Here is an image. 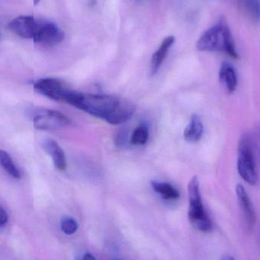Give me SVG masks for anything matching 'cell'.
I'll use <instances>...</instances> for the list:
<instances>
[{"label": "cell", "instance_id": "cb8c5ba5", "mask_svg": "<svg viewBox=\"0 0 260 260\" xmlns=\"http://www.w3.org/2000/svg\"><path fill=\"white\" fill-rule=\"evenodd\" d=\"M116 260H119V259H116Z\"/></svg>", "mask_w": 260, "mask_h": 260}, {"label": "cell", "instance_id": "30bf717a", "mask_svg": "<svg viewBox=\"0 0 260 260\" xmlns=\"http://www.w3.org/2000/svg\"><path fill=\"white\" fill-rule=\"evenodd\" d=\"M43 148L53 160L55 168L59 171H65L67 168V157L60 145L54 139H47L43 142Z\"/></svg>", "mask_w": 260, "mask_h": 260}, {"label": "cell", "instance_id": "277c9868", "mask_svg": "<svg viewBox=\"0 0 260 260\" xmlns=\"http://www.w3.org/2000/svg\"><path fill=\"white\" fill-rule=\"evenodd\" d=\"M238 170L241 178L250 185H256L258 181L253 145L250 137L244 135L238 144Z\"/></svg>", "mask_w": 260, "mask_h": 260}, {"label": "cell", "instance_id": "d6986e66", "mask_svg": "<svg viewBox=\"0 0 260 260\" xmlns=\"http://www.w3.org/2000/svg\"><path fill=\"white\" fill-rule=\"evenodd\" d=\"M127 141V133L126 131H120L117 133V136H116V143L117 144L118 146H124L125 144L126 143Z\"/></svg>", "mask_w": 260, "mask_h": 260}, {"label": "cell", "instance_id": "44dd1931", "mask_svg": "<svg viewBox=\"0 0 260 260\" xmlns=\"http://www.w3.org/2000/svg\"><path fill=\"white\" fill-rule=\"evenodd\" d=\"M76 260H97V259L91 253H86Z\"/></svg>", "mask_w": 260, "mask_h": 260}, {"label": "cell", "instance_id": "7c38bea8", "mask_svg": "<svg viewBox=\"0 0 260 260\" xmlns=\"http://www.w3.org/2000/svg\"><path fill=\"white\" fill-rule=\"evenodd\" d=\"M175 42L174 36H168L164 39L159 48L153 53L151 59V74L155 76L158 73L170 49Z\"/></svg>", "mask_w": 260, "mask_h": 260}, {"label": "cell", "instance_id": "8992f818", "mask_svg": "<svg viewBox=\"0 0 260 260\" xmlns=\"http://www.w3.org/2000/svg\"><path fill=\"white\" fill-rule=\"evenodd\" d=\"M65 38L64 32L54 23L47 21H38L34 41L44 46L56 45Z\"/></svg>", "mask_w": 260, "mask_h": 260}, {"label": "cell", "instance_id": "3957f363", "mask_svg": "<svg viewBox=\"0 0 260 260\" xmlns=\"http://www.w3.org/2000/svg\"><path fill=\"white\" fill-rule=\"evenodd\" d=\"M188 218L192 227L203 233L210 232L212 223L203 206L198 177L194 176L188 184Z\"/></svg>", "mask_w": 260, "mask_h": 260}, {"label": "cell", "instance_id": "5b68a950", "mask_svg": "<svg viewBox=\"0 0 260 260\" xmlns=\"http://www.w3.org/2000/svg\"><path fill=\"white\" fill-rule=\"evenodd\" d=\"M34 126L40 130H56L70 126V117L59 111L47 108H38L32 114Z\"/></svg>", "mask_w": 260, "mask_h": 260}, {"label": "cell", "instance_id": "2e32d148", "mask_svg": "<svg viewBox=\"0 0 260 260\" xmlns=\"http://www.w3.org/2000/svg\"><path fill=\"white\" fill-rule=\"evenodd\" d=\"M149 138V130L145 124L139 125L133 131L130 138V142L134 145H144Z\"/></svg>", "mask_w": 260, "mask_h": 260}, {"label": "cell", "instance_id": "8fae6325", "mask_svg": "<svg viewBox=\"0 0 260 260\" xmlns=\"http://www.w3.org/2000/svg\"><path fill=\"white\" fill-rule=\"evenodd\" d=\"M218 76L220 82L229 94H232L236 91L238 84V75L232 64L227 62H223L220 67Z\"/></svg>", "mask_w": 260, "mask_h": 260}, {"label": "cell", "instance_id": "6da1fadb", "mask_svg": "<svg viewBox=\"0 0 260 260\" xmlns=\"http://www.w3.org/2000/svg\"><path fill=\"white\" fill-rule=\"evenodd\" d=\"M63 102L111 125L123 124L133 117L134 105L127 100L109 94H85L69 89Z\"/></svg>", "mask_w": 260, "mask_h": 260}, {"label": "cell", "instance_id": "ba28073f", "mask_svg": "<svg viewBox=\"0 0 260 260\" xmlns=\"http://www.w3.org/2000/svg\"><path fill=\"white\" fill-rule=\"evenodd\" d=\"M236 195L241 212L244 216L246 225L249 230L253 229L256 224V215L254 206L244 186L238 184L236 186Z\"/></svg>", "mask_w": 260, "mask_h": 260}, {"label": "cell", "instance_id": "9c48e42d", "mask_svg": "<svg viewBox=\"0 0 260 260\" xmlns=\"http://www.w3.org/2000/svg\"><path fill=\"white\" fill-rule=\"evenodd\" d=\"M38 21L32 16H19L12 20L8 27L9 30L21 38L34 39Z\"/></svg>", "mask_w": 260, "mask_h": 260}, {"label": "cell", "instance_id": "7a4b0ae2", "mask_svg": "<svg viewBox=\"0 0 260 260\" xmlns=\"http://www.w3.org/2000/svg\"><path fill=\"white\" fill-rule=\"evenodd\" d=\"M197 48L203 52H222L232 59L239 57L230 27L223 19L203 34L197 41Z\"/></svg>", "mask_w": 260, "mask_h": 260}, {"label": "cell", "instance_id": "9a60e30c", "mask_svg": "<svg viewBox=\"0 0 260 260\" xmlns=\"http://www.w3.org/2000/svg\"><path fill=\"white\" fill-rule=\"evenodd\" d=\"M0 165L3 169L15 179L21 178V173L14 163L9 153L3 150H0Z\"/></svg>", "mask_w": 260, "mask_h": 260}, {"label": "cell", "instance_id": "52a82bcc", "mask_svg": "<svg viewBox=\"0 0 260 260\" xmlns=\"http://www.w3.org/2000/svg\"><path fill=\"white\" fill-rule=\"evenodd\" d=\"M37 92L57 102H63L64 96L69 88L60 81L53 78H44L34 83Z\"/></svg>", "mask_w": 260, "mask_h": 260}, {"label": "cell", "instance_id": "4fadbf2b", "mask_svg": "<svg viewBox=\"0 0 260 260\" xmlns=\"http://www.w3.org/2000/svg\"><path fill=\"white\" fill-rule=\"evenodd\" d=\"M204 133V126L198 114H192L189 124L185 128L183 137L186 142L195 143L201 140Z\"/></svg>", "mask_w": 260, "mask_h": 260}, {"label": "cell", "instance_id": "ffe728a7", "mask_svg": "<svg viewBox=\"0 0 260 260\" xmlns=\"http://www.w3.org/2000/svg\"><path fill=\"white\" fill-rule=\"evenodd\" d=\"M8 214L3 208L0 206V226L5 225L8 221Z\"/></svg>", "mask_w": 260, "mask_h": 260}, {"label": "cell", "instance_id": "5bb4252c", "mask_svg": "<svg viewBox=\"0 0 260 260\" xmlns=\"http://www.w3.org/2000/svg\"><path fill=\"white\" fill-rule=\"evenodd\" d=\"M151 186L154 192L158 193L164 200H175L180 198V193L178 189L170 183L152 180Z\"/></svg>", "mask_w": 260, "mask_h": 260}, {"label": "cell", "instance_id": "e0dca14e", "mask_svg": "<svg viewBox=\"0 0 260 260\" xmlns=\"http://www.w3.org/2000/svg\"><path fill=\"white\" fill-rule=\"evenodd\" d=\"M247 13L255 21H260V0H242Z\"/></svg>", "mask_w": 260, "mask_h": 260}, {"label": "cell", "instance_id": "ac0fdd59", "mask_svg": "<svg viewBox=\"0 0 260 260\" xmlns=\"http://www.w3.org/2000/svg\"><path fill=\"white\" fill-rule=\"evenodd\" d=\"M78 228H79L78 223L76 222L74 218L67 217V218H62V221H61V229L66 235H73L78 230Z\"/></svg>", "mask_w": 260, "mask_h": 260}, {"label": "cell", "instance_id": "7402d4cb", "mask_svg": "<svg viewBox=\"0 0 260 260\" xmlns=\"http://www.w3.org/2000/svg\"><path fill=\"white\" fill-rule=\"evenodd\" d=\"M220 260H235L232 256H224Z\"/></svg>", "mask_w": 260, "mask_h": 260}, {"label": "cell", "instance_id": "603a6c76", "mask_svg": "<svg viewBox=\"0 0 260 260\" xmlns=\"http://www.w3.org/2000/svg\"><path fill=\"white\" fill-rule=\"evenodd\" d=\"M40 0H34V4H35V6H36V5H38V3H39Z\"/></svg>", "mask_w": 260, "mask_h": 260}]
</instances>
